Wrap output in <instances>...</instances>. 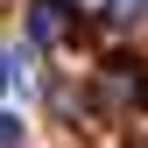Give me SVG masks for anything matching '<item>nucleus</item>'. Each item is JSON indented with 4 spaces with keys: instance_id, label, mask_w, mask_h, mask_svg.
<instances>
[{
    "instance_id": "obj_1",
    "label": "nucleus",
    "mask_w": 148,
    "mask_h": 148,
    "mask_svg": "<svg viewBox=\"0 0 148 148\" xmlns=\"http://www.w3.org/2000/svg\"><path fill=\"white\" fill-rule=\"evenodd\" d=\"M71 28V0H28V35L35 42H57Z\"/></svg>"
},
{
    "instance_id": "obj_2",
    "label": "nucleus",
    "mask_w": 148,
    "mask_h": 148,
    "mask_svg": "<svg viewBox=\"0 0 148 148\" xmlns=\"http://www.w3.org/2000/svg\"><path fill=\"white\" fill-rule=\"evenodd\" d=\"M0 148H21V127H14L7 113H0Z\"/></svg>"
},
{
    "instance_id": "obj_3",
    "label": "nucleus",
    "mask_w": 148,
    "mask_h": 148,
    "mask_svg": "<svg viewBox=\"0 0 148 148\" xmlns=\"http://www.w3.org/2000/svg\"><path fill=\"white\" fill-rule=\"evenodd\" d=\"M113 14H148V0H113Z\"/></svg>"
},
{
    "instance_id": "obj_4",
    "label": "nucleus",
    "mask_w": 148,
    "mask_h": 148,
    "mask_svg": "<svg viewBox=\"0 0 148 148\" xmlns=\"http://www.w3.org/2000/svg\"><path fill=\"white\" fill-rule=\"evenodd\" d=\"M7 78H14V71H7V57H0V92H7Z\"/></svg>"
}]
</instances>
